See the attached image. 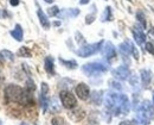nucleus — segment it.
<instances>
[{
  "instance_id": "f03ea898",
  "label": "nucleus",
  "mask_w": 154,
  "mask_h": 125,
  "mask_svg": "<svg viewBox=\"0 0 154 125\" xmlns=\"http://www.w3.org/2000/svg\"><path fill=\"white\" fill-rule=\"evenodd\" d=\"M153 117V106L152 103L148 100H143L140 107L137 108V120L141 124L146 125L149 123V120Z\"/></svg>"
},
{
  "instance_id": "4468645a",
  "label": "nucleus",
  "mask_w": 154,
  "mask_h": 125,
  "mask_svg": "<svg viewBox=\"0 0 154 125\" xmlns=\"http://www.w3.org/2000/svg\"><path fill=\"white\" fill-rule=\"evenodd\" d=\"M44 68H45L46 73H49L50 75L55 74V64H54V59L52 57L48 56L45 59V61H44Z\"/></svg>"
},
{
  "instance_id": "f8f14e48",
  "label": "nucleus",
  "mask_w": 154,
  "mask_h": 125,
  "mask_svg": "<svg viewBox=\"0 0 154 125\" xmlns=\"http://www.w3.org/2000/svg\"><path fill=\"white\" fill-rule=\"evenodd\" d=\"M132 46H133V44L128 41L123 42L122 44H120L119 49H120V53L123 55V59L128 57V55L132 54Z\"/></svg>"
},
{
  "instance_id": "393cba45",
  "label": "nucleus",
  "mask_w": 154,
  "mask_h": 125,
  "mask_svg": "<svg viewBox=\"0 0 154 125\" xmlns=\"http://www.w3.org/2000/svg\"><path fill=\"white\" fill-rule=\"evenodd\" d=\"M91 99L96 105L100 104L101 103V92H94L93 95H91Z\"/></svg>"
},
{
  "instance_id": "9d476101",
  "label": "nucleus",
  "mask_w": 154,
  "mask_h": 125,
  "mask_svg": "<svg viewBox=\"0 0 154 125\" xmlns=\"http://www.w3.org/2000/svg\"><path fill=\"white\" fill-rule=\"evenodd\" d=\"M132 31H133V36H134L135 42H136L139 45L143 44L145 41H146V36H145V34L142 32V30L140 29V26H139V29H137V26H135Z\"/></svg>"
},
{
  "instance_id": "cd10ccee",
  "label": "nucleus",
  "mask_w": 154,
  "mask_h": 125,
  "mask_svg": "<svg viewBox=\"0 0 154 125\" xmlns=\"http://www.w3.org/2000/svg\"><path fill=\"white\" fill-rule=\"evenodd\" d=\"M94 21H95V14L94 13L93 14H88L85 17V24H91Z\"/></svg>"
},
{
  "instance_id": "c756f323",
  "label": "nucleus",
  "mask_w": 154,
  "mask_h": 125,
  "mask_svg": "<svg viewBox=\"0 0 154 125\" xmlns=\"http://www.w3.org/2000/svg\"><path fill=\"white\" fill-rule=\"evenodd\" d=\"M109 83H110V85H112L114 88H116V89H121V88H122V87H121V85H120L119 82H115V81H110Z\"/></svg>"
},
{
  "instance_id": "473e14b6",
  "label": "nucleus",
  "mask_w": 154,
  "mask_h": 125,
  "mask_svg": "<svg viewBox=\"0 0 154 125\" xmlns=\"http://www.w3.org/2000/svg\"><path fill=\"white\" fill-rule=\"evenodd\" d=\"M119 125H129V123H128V122H121Z\"/></svg>"
},
{
  "instance_id": "4c0bfd02",
  "label": "nucleus",
  "mask_w": 154,
  "mask_h": 125,
  "mask_svg": "<svg viewBox=\"0 0 154 125\" xmlns=\"http://www.w3.org/2000/svg\"><path fill=\"white\" fill-rule=\"evenodd\" d=\"M0 125H1V123H0Z\"/></svg>"
},
{
  "instance_id": "b1692460",
  "label": "nucleus",
  "mask_w": 154,
  "mask_h": 125,
  "mask_svg": "<svg viewBox=\"0 0 154 125\" xmlns=\"http://www.w3.org/2000/svg\"><path fill=\"white\" fill-rule=\"evenodd\" d=\"M48 13H49V16H51V17L58 16V14H59V8H58L57 6H52V7H50V8L48 10Z\"/></svg>"
},
{
  "instance_id": "aec40b11",
  "label": "nucleus",
  "mask_w": 154,
  "mask_h": 125,
  "mask_svg": "<svg viewBox=\"0 0 154 125\" xmlns=\"http://www.w3.org/2000/svg\"><path fill=\"white\" fill-rule=\"evenodd\" d=\"M18 54H19V56H23V57H31V51L26 46H21Z\"/></svg>"
},
{
  "instance_id": "9b49d317",
  "label": "nucleus",
  "mask_w": 154,
  "mask_h": 125,
  "mask_svg": "<svg viewBox=\"0 0 154 125\" xmlns=\"http://www.w3.org/2000/svg\"><path fill=\"white\" fill-rule=\"evenodd\" d=\"M140 78H141V82L143 85V87H147L152 81V72L148 69H142L140 72Z\"/></svg>"
},
{
  "instance_id": "a211bd4d",
  "label": "nucleus",
  "mask_w": 154,
  "mask_h": 125,
  "mask_svg": "<svg viewBox=\"0 0 154 125\" xmlns=\"http://www.w3.org/2000/svg\"><path fill=\"white\" fill-rule=\"evenodd\" d=\"M102 21H112V8L108 6L106 7L104 12H103V16H102Z\"/></svg>"
},
{
  "instance_id": "412c9836",
  "label": "nucleus",
  "mask_w": 154,
  "mask_h": 125,
  "mask_svg": "<svg viewBox=\"0 0 154 125\" xmlns=\"http://www.w3.org/2000/svg\"><path fill=\"white\" fill-rule=\"evenodd\" d=\"M51 125H68V123H66L65 119L62 118V117H55V118L51 120Z\"/></svg>"
},
{
  "instance_id": "20e7f679",
  "label": "nucleus",
  "mask_w": 154,
  "mask_h": 125,
  "mask_svg": "<svg viewBox=\"0 0 154 125\" xmlns=\"http://www.w3.org/2000/svg\"><path fill=\"white\" fill-rule=\"evenodd\" d=\"M82 70L87 76H97V75L107 72L108 66L102 62H91L84 64L82 67Z\"/></svg>"
},
{
  "instance_id": "f3484780",
  "label": "nucleus",
  "mask_w": 154,
  "mask_h": 125,
  "mask_svg": "<svg viewBox=\"0 0 154 125\" xmlns=\"http://www.w3.org/2000/svg\"><path fill=\"white\" fill-rule=\"evenodd\" d=\"M59 62L62 63L63 66H65L66 68L69 69H75L77 68V62L74 60H70V61H66V60H63V59H59Z\"/></svg>"
},
{
  "instance_id": "bb28decb",
  "label": "nucleus",
  "mask_w": 154,
  "mask_h": 125,
  "mask_svg": "<svg viewBox=\"0 0 154 125\" xmlns=\"http://www.w3.org/2000/svg\"><path fill=\"white\" fill-rule=\"evenodd\" d=\"M146 50L149 53V54H152V55H154V45L152 44V43H146Z\"/></svg>"
},
{
  "instance_id": "c9c22d12",
  "label": "nucleus",
  "mask_w": 154,
  "mask_h": 125,
  "mask_svg": "<svg viewBox=\"0 0 154 125\" xmlns=\"http://www.w3.org/2000/svg\"><path fill=\"white\" fill-rule=\"evenodd\" d=\"M153 105H154V94H153Z\"/></svg>"
},
{
  "instance_id": "ddd939ff",
  "label": "nucleus",
  "mask_w": 154,
  "mask_h": 125,
  "mask_svg": "<svg viewBox=\"0 0 154 125\" xmlns=\"http://www.w3.org/2000/svg\"><path fill=\"white\" fill-rule=\"evenodd\" d=\"M84 111L83 110H81V108H75V110H72L70 113H69V117L74 120V122H79L81 119H83L84 118Z\"/></svg>"
},
{
  "instance_id": "72a5a7b5",
  "label": "nucleus",
  "mask_w": 154,
  "mask_h": 125,
  "mask_svg": "<svg viewBox=\"0 0 154 125\" xmlns=\"http://www.w3.org/2000/svg\"><path fill=\"white\" fill-rule=\"evenodd\" d=\"M2 60H4V57H1V54H0V68L2 66Z\"/></svg>"
},
{
  "instance_id": "c85d7f7f",
  "label": "nucleus",
  "mask_w": 154,
  "mask_h": 125,
  "mask_svg": "<svg viewBox=\"0 0 154 125\" xmlns=\"http://www.w3.org/2000/svg\"><path fill=\"white\" fill-rule=\"evenodd\" d=\"M48 92H49V87H48V85L45 82L42 83V93L43 94H48Z\"/></svg>"
},
{
  "instance_id": "dca6fc26",
  "label": "nucleus",
  "mask_w": 154,
  "mask_h": 125,
  "mask_svg": "<svg viewBox=\"0 0 154 125\" xmlns=\"http://www.w3.org/2000/svg\"><path fill=\"white\" fill-rule=\"evenodd\" d=\"M37 16H38L39 21H40L42 26H43L44 29H49V27H50V21H49V19H48L46 14H45L40 8H38V11H37Z\"/></svg>"
},
{
  "instance_id": "6ab92c4d",
  "label": "nucleus",
  "mask_w": 154,
  "mask_h": 125,
  "mask_svg": "<svg viewBox=\"0 0 154 125\" xmlns=\"http://www.w3.org/2000/svg\"><path fill=\"white\" fill-rule=\"evenodd\" d=\"M136 18H137V21L141 23V25L143 27H146V17H145V14H143L142 11H137L136 12Z\"/></svg>"
},
{
  "instance_id": "7c9ffc66",
  "label": "nucleus",
  "mask_w": 154,
  "mask_h": 125,
  "mask_svg": "<svg viewBox=\"0 0 154 125\" xmlns=\"http://www.w3.org/2000/svg\"><path fill=\"white\" fill-rule=\"evenodd\" d=\"M10 4L12 6H18L19 5V0H10Z\"/></svg>"
},
{
  "instance_id": "6e6552de",
  "label": "nucleus",
  "mask_w": 154,
  "mask_h": 125,
  "mask_svg": "<svg viewBox=\"0 0 154 125\" xmlns=\"http://www.w3.org/2000/svg\"><path fill=\"white\" fill-rule=\"evenodd\" d=\"M113 76L117 79V80H127L128 79V76H129V69H128V67H126V66H120V67H117L116 69H114L113 72Z\"/></svg>"
},
{
  "instance_id": "a878e982",
  "label": "nucleus",
  "mask_w": 154,
  "mask_h": 125,
  "mask_svg": "<svg viewBox=\"0 0 154 125\" xmlns=\"http://www.w3.org/2000/svg\"><path fill=\"white\" fill-rule=\"evenodd\" d=\"M78 13H79V10H77V8H70V10H68V14L70 17H76V16H78Z\"/></svg>"
},
{
  "instance_id": "39448f33",
  "label": "nucleus",
  "mask_w": 154,
  "mask_h": 125,
  "mask_svg": "<svg viewBox=\"0 0 154 125\" xmlns=\"http://www.w3.org/2000/svg\"><path fill=\"white\" fill-rule=\"evenodd\" d=\"M102 44H103V41L97 42V43H93V44H87L84 46H81L76 51V54L79 57H89V56L96 54L97 51L101 50Z\"/></svg>"
},
{
  "instance_id": "0eeeda50",
  "label": "nucleus",
  "mask_w": 154,
  "mask_h": 125,
  "mask_svg": "<svg viewBox=\"0 0 154 125\" xmlns=\"http://www.w3.org/2000/svg\"><path fill=\"white\" fill-rule=\"evenodd\" d=\"M75 92H76V95L81 100H87L90 97V89H89L88 85L83 82L77 85L76 88H75Z\"/></svg>"
},
{
  "instance_id": "1a4fd4ad",
  "label": "nucleus",
  "mask_w": 154,
  "mask_h": 125,
  "mask_svg": "<svg viewBox=\"0 0 154 125\" xmlns=\"http://www.w3.org/2000/svg\"><path fill=\"white\" fill-rule=\"evenodd\" d=\"M102 54H103V56H104L106 59H108V60L114 59L116 56V49H115V46H114V44L110 43V42H107V43L104 44V46L102 48Z\"/></svg>"
},
{
  "instance_id": "f257e3e1",
  "label": "nucleus",
  "mask_w": 154,
  "mask_h": 125,
  "mask_svg": "<svg viewBox=\"0 0 154 125\" xmlns=\"http://www.w3.org/2000/svg\"><path fill=\"white\" fill-rule=\"evenodd\" d=\"M106 105L109 110H113L115 116L127 114L131 110L129 99L125 94H117V93H108L106 97Z\"/></svg>"
},
{
  "instance_id": "e433bc0d",
  "label": "nucleus",
  "mask_w": 154,
  "mask_h": 125,
  "mask_svg": "<svg viewBox=\"0 0 154 125\" xmlns=\"http://www.w3.org/2000/svg\"><path fill=\"white\" fill-rule=\"evenodd\" d=\"M21 125H26V124H21Z\"/></svg>"
},
{
  "instance_id": "4be33fe9",
  "label": "nucleus",
  "mask_w": 154,
  "mask_h": 125,
  "mask_svg": "<svg viewBox=\"0 0 154 125\" xmlns=\"http://www.w3.org/2000/svg\"><path fill=\"white\" fill-rule=\"evenodd\" d=\"M40 105H42V107H43V111L45 112L46 108H48V106H49V103H48V100H46V94L40 93Z\"/></svg>"
},
{
  "instance_id": "f704fd0d",
  "label": "nucleus",
  "mask_w": 154,
  "mask_h": 125,
  "mask_svg": "<svg viewBox=\"0 0 154 125\" xmlns=\"http://www.w3.org/2000/svg\"><path fill=\"white\" fill-rule=\"evenodd\" d=\"M45 2H48V4H51V2H54V0H44Z\"/></svg>"
},
{
  "instance_id": "5701e85b",
  "label": "nucleus",
  "mask_w": 154,
  "mask_h": 125,
  "mask_svg": "<svg viewBox=\"0 0 154 125\" xmlns=\"http://www.w3.org/2000/svg\"><path fill=\"white\" fill-rule=\"evenodd\" d=\"M1 56L5 57V59H7V60H10V61H13L14 60V55L11 51H8V50H2L1 51Z\"/></svg>"
},
{
  "instance_id": "2eb2a0df",
  "label": "nucleus",
  "mask_w": 154,
  "mask_h": 125,
  "mask_svg": "<svg viewBox=\"0 0 154 125\" xmlns=\"http://www.w3.org/2000/svg\"><path fill=\"white\" fill-rule=\"evenodd\" d=\"M11 34V36L14 38V40H17V41H23V37H24V32H23V29H21V26H20L19 24H17L16 25V27L10 32Z\"/></svg>"
},
{
  "instance_id": "2f4dec72",
  "label": "nucleus",
  "mask_w": 154,
  "mask_h": 125,
  "mask_svg": "<svg viewBox=\"0 0 154 125\" xmlns=\"http://www.w3.org/2000/svg\"><path fill=\"white\" fill-rule=\"evenodd\" d=\"M79 4L81 5H87V4H89V0H79Z\"/></svg>"
},
{
  "instance_id": "7ed1b4c3",
  "label": "nucleus",
  "mask_w": 154,
  "mask_h": 125,
  "mask_svg": "<svg viewBox=\"0 0 154 125\" xmlns=\"http://www.w3.org/2000/svg\"><path fill=\"white\" fill-rule=\"evenodd\" d=\"M25 89H23L18 85H8L5 88V97L7 101L11 103H21L23 97H24Z\"/></svg>"
},
{
  "instance_id": "423d86ee",
  "label": "nucleus",
  "mask_w": 154,
  "mask_h": 125,
  "mask_svg": "<svg viewBox=\"0 0 154 125\" xmlns=\"http://www.w3.org/2000/svg\"><path fill=\"white\" fill-rule=\"evenodd\" d=\"M59 98H60V101L62 105L68 108V110H72L75 108L77 105V100L75 98V95L70 92V91H62L60 94H59Z\"/></svg>"
}]
</instances>
